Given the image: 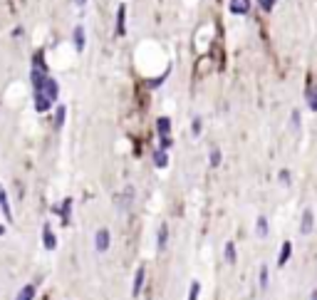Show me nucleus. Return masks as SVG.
I'll return each mask as SVG.
<instances>
[{"instance_id":"25","label":"nucleus","mask_w":317,"mask_h":300,"mask_svg":"<svg viewBox=\"0 0 317 300\" xmlns=\"http://www.w3.org/2000/svg\"><path fill=\"white\" fill-rule=\"evenodd\" d=\"M277 181H280L283 186H290V184H293V174H290V169H280V174H277Z\"/></svg>"},{"instance_id":"28","label":"nucleus","mask_w":317,"mask_h":300,"mask_svg":"<svg viewBox=\"0 0 317 300\" xmlns=\"http://www.w3.org/2000/svg\"><path fill=\"white\" fill-rule=\"evenodd\" d=\"M23 35H25L23 27H15V30H13V37H15V40H23Z\"/></svg>"},{"instance_id":"21","label":"nucleus","mask_w":317,"mask_h":300,"mask_svg":"<svg viewBox=\"0 0 317 300\" xmlns=\"http://www.w3.org/2000/svg\"><path fill=\"white\" fill-rule=\"evenodd\" d=\"M65 117H67V107L60 104V107L55 109V129H62V127H65Z\"/></svg>"},{"instance_id":"10","label":"nucleus","mask_w":317,"mask_h":300,"mask_svg":"<svg viewBox=\"0 0 317 300\" xmlns=\"http://www.w3.org/2000/svg\"><path fill=\"white\" fill-rule=\"evenodd\" d=\"M55 213L62 218V223H65V226H67V223H69V218H72V199L67 196L60 206H55Z\"/></svg>"},{"instance_id":"22","label":"nucleus","mask_w":317,"mask_h":300,"mask_svg":"<svg viewBox=\"0 0 317 300\" xmlns=\"http://www.w3.org/2000/svg\"><path fill=\"white\" fill-rule=\"evenodd\" d=\"M268 283H270V271H268V266H260V273H258L260 290H268Z\"/></svg>"},{"instance_id":"31","label":"nucleus","mask_w":317,"mask_h":300,"mask_svg":"<svg viewBox=\"0 0 317 300\" xmlns=\"http://www.w3.org/2000/svg\"><path fill=\"white\" fill-rule=\"evenodd\" d=\"M310 300H317V290H312V295H310Z\"/></svg>"},{"instance_id":"30","label":"nucleus","mask_w":317,"mask_h":300,"mask_svg":"<svg viewBox=\"0 0 317 300\" xmlns=\"http://www.w3.org/2000/svg\"><path fill=\"white\" fill-rule=\"evenodd\" d=\"M0 236H5V226H3V223H0Z\"/></svg>"},{"instance_id":"27","label":"nucleus","mask_w":317,"mask_h":300,"mask_svg":"<svg viewBox=\"0 0 317 300\" xmlns=\"http://www.w3.org/2000/svg\"><path fill=\"white\" fill-rule=\"evenodd\" d=\"M171 137H164V139H158V149H164V152H169V149H171Z\"/></svg>"},{"instance_id":"18","label":"nucleus","mask_w":317,"mask_h":300,"mask_svg":"<svg viewBox=\"0 0 317 300\" xmlns=\"http://www.w3.org/2000/svg\"><path fill=\"white\" fill-rule=\"evenodd\" d=\"M290 255H293V243H290V241H285V243H283V248H280V258H277V266H285L288 260H290Z\"/></svg>"},{"instance_id":"19","label":"nucleus","mask_w":317,"mask_h":300,"mask_svg":"<svg viewBox=\"0 0 317 300\" xmlns=\"http://www.w3.org/2000/svg\"><path fill=\"white\" fill-rule=\"evenodd\" d=\"M300 127H302V112L293 109L290 112V132H300Z\"/></svg>"},{"instance_id":"26","label":"nucleus","mask_w":317,"mask_h":300,"mask_svg":"<svg viewBox=\"0 0 317 300\" xmlns=\"http://www.w3.org/2000/svg\"><path fill=\"white\" fill-rule=\"evenodd\" d=\"M275 3H277V0H258V5H260L265 13H270V10L275 8Z\"/></svg>"},{"instance_id":"4","label":"nucleus","mask_w":317,"mask_h":300,"mask_svg":"<svg viewBox=\"0 0 317 300\" xmlns=\"http://www.w3.org/2000/svg\"><path fill=\"white\" fill-rule=\"evenodd\" d=\"M72 45H74V50L79 55L85 52V47H87V32H85L82 25H74V30H72Z\"/></svg>"},{"instance_id":"6","label":"nucleus","mask_w":317,"mask_h":300,"mask_svg":"<svg viewBox=\"0 0 317 300\" xmlns=\"http://www.w3.org/2000/svg\"><path fill=\"white\" fill-rule=\"evenodd\" d=\"M144 280H146V268L139 266L136 273H134V283H132V298H139L141 290H144Z\"/></svg>"},{"instance_id":"17","label":"nucleus","mask_w":317,"mask_h":300,"mask_svg":"<svg viewBox=\"0 0 317 300\" xmlns=\"http://www.w3.org/2000/svg\"><path fill=\"white\" fill-rule=\"evenodd\" d=\"M221 162H223V152H221L218 146H213L211 152H208V166H211V169H218Z\"/></svg>"},{"instance_id":"2","label":"nucleus","mask_w":317,"mask_h":300,"mask_svg":"<svg viewBox=\"0 0 317 300\" xmlns=\"http://www.w3.org/2000/svg\"><path fill=\"white\" fill-rule=\"evenodd\" d=\"M114 35H116V37H124V35H127V5H124V3H119V8H116Z\"/></svg>"},{"instance_id":"13","label":"nucleus","mask_w":317,"mask_h":300,"mask_svg":"<svg viewBox=\"0 0 317 300\" xmlns=\"http://www.w3.org/2000/svg\"><path fill=\"white\" fill-rule=\"evenodd\" d=\"M151 162H154L156 169H166L169 166V152H164V149H154Z\"/></svg>"},{"instance_id":"23","label":"nucleus","mask_w":317,"mask_h":300,"mask_svg":"<svg viewBox=\"0 0 317 300\" xmlns=\"http://www.w3.org/2000/svg\"><path fill=\"white\" fill-rule=\"evenodd\" d=\"M305 97H307V109H310V112H317V90H310Z\"/></svg>"},{"instance_id":"12","label":"nucleus","mask_w":317,"mask_h":300,"mask_svg":"<svg viewBox=\"0 0 317 300\" xmlns=\"http://www.w3.org/2000/svg\"><path fill=\"white\" fill-rule=\"evenodd\" d=\"M156 132H158V139H164V137H171V117H158L156 119Z\"/></svg>"},{"instance_id":"3","label":"nucleus","mask_w":317,"mask_h":300,"mask_svg":"<svg viewBox=\"0 0 317 300\" xmlns=\"http://www.w3.org/2000/svg\"><path fill=\"white\" fill-rule=\"evenodd\" d=\"M109 246H112V233H109V229H99V231L94 233V251H97V253H107Z\"/></svg>"},{"instance_id":"15","label":"nucleus","mask_w":317,"mask_h":300,"mask_svg":"<svg viewBox=\"0 0 317 300\" xmlns=\"http://www.w3.org/2000/svg\"><path fill=\"white\" fill-rule=\"evenodd\" d=\"M223 255H226V263H228V266H235V263H238V253H235V243H233V241L226 243Z\"/></svg>"},{"instance_id":"24","label":"nucleus","mask_w":317,"mask_h":300,"mask_svg":"<svg viewBox=\"0 0 317 300\" xmlns=\"http://www.w3.org/2000/svg\"><path fill=\"white\" fill-rule=\"evenodd\" d=\"M201 295V283L198 280H191V288H188V300H198Z\"/></svg>"},{"instance_id":"5","label":"nucleus","mask_w":317,"mask_h":300,"mask_svg":"<svg viewBox=\"0 0 317 300\" xmlns=\"http://www.w3.org/2000/svg\"><path fill=\"white\" fill-rule=\"evenodd\" d=\"M312 229H315V211L307 206L302 211V218H300V236H310Z\"/></svg>"},{"instance_id":"8","label":"nucleus","mask_w":317,"mask_h":300,"mask_svg":"<svg viewBox=\"0 0 317 300\" xmlns=\"http://www.w3.org/2000/svg\"><path fill=\"white\" fill-rule=\"evenodd\" d=\"M230 15H248L250 13V0H228Z\"/></svg>"},{"instance_id":"11","label":"nucleus","mask_w":317,"mask_h":300,"mask_svg":"<svg viewBox=\"0 0 317 300\" xmlns=\"http://www.w3.org/2000/svg\"><path fill=\"white\" fill-rule=\"evenodd\" d=\"M0 211H3L5 221L13 223V208H10V199H8V191L3 189V184H0Z\"/></svg>"},{"instance_id":"7","label":"nucleus","mask_w":317,"mask_h":300,"mask_svg":"<svg viewBox=\"0 0 317 300\" xmlns=\"http://www.w3.org/2000/svg\"><path fill=\"white\" fill-rule=\"evenodd\" d=\"M166 248H169V223H161L156 231V251L164 253Z\"/></svg>"},{"instance_id":"14","label":"nucleus","mask_w":317,"mask_h":300,"mask_svg":"<svg viewBox=\"0 0 317 300\" xmlns=\"http://www.w3.org/2000/svg\"><path fill=\"white\" fill-rule=\"evenodd\" d=\"M268 233H270V223H268V216H258L255 218V236L258 238H268Z\"/></svg>"},{"instance_id":"1","label":"nucleus","mask_w":317,"mask_h":300,"mask_svg":"<svg viewBox=\"0 0 317 300\" xmlns=\"http://www.w3.org/2000/svg\"><path fill=\"white\" fill-rule=\"evenodd\" d=\"M134 199H136V189L129 184V186H124L122 189V194H119L116 199H114V204H116V211L119 213H127L132 206H134Z\"/></svg>"},{"instance_id":"29","label":"nucleus","mask_w":317,"mask_h":300,"mask_svg":"<svg viewBox=\"0 0 317 300\" xmlns=\"http://www.w3.org/2000/svg\"><path fill=\"white\" fill-rule=\"evenodd\" d=\"M74 3H77L79 8H85V5H87V0H74Z\"/></svg>"},{"instance_id":"16","label":"nucleus","mask_w":317,"mask_h":300,"mask_svg":"<svg viewBox=\"0 0 317 300\" xmlns=\"http://www.w3.org/2000/svg\"><path fill=\"white\" fill-rule=\"evenodd\" d=\"M35 295H37V288L32 283H27V285L20 288V293L15 295V300H35Z\"/></svg>"},{"instance_id":"9","label":"nucleus","mask_w":317,"mask_h":300,"mask_svg":"<svg viewBox=\"0 0 317 300\" xmlns=\"http://www.w3.org/2000/svg\"><path fill=\"white\" fill-rule=\"evenodd\" d=\"M43 246H45L47 251H55V248H57V236H55V231H52L50 223H45V226H43Z\"/></svg>"},{"instance_id":"20","label":"nucleus","mask_w":317,"mask_h":300,"mask_svg":"<svg viewBox=\"0 0 317 300\" xmlns=\"http://www.w3.org/2000/svg\"><path fill=\"white\" fill-rule=\"evenodd\" d=\"M201 132H204V119H201V115H196L191 119V137L198 139V137H201Z\"/></svg>"}]
</instances>
